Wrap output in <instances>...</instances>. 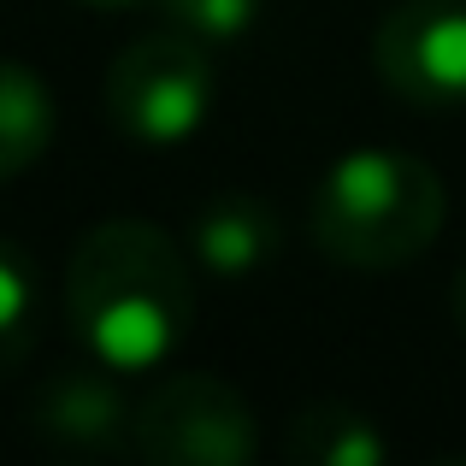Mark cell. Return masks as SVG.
Masks as SVG:
<instances>
[{"instance_id": "7c38bea8", "label": "cell", "mask_w": 466, "mask_h": 466, "mask_svg": "<svg viewBox=\"0 0 466 466\" xmlns=\"http://www.w3.org/2000/svg\"><path fill=\"white\" fill-rule=\"evenodd\" d=\"M449 301H455V319H461V330H466V266L455 272V296H449Z\"/></svg>"}, {"instance_id": "6da1fadb", "label": "cell", "mask_w": 466, "mask_h": 466, "mask_svg": "<svg viewBox=\"0 0 466 466\" xmlns=\"http://www.w3.org/2000/svg\"><path fill=\"white\" fill-rule=\"evenodd\" d=\"M66 313L77 342L106 372H148L189 330V254L154 218H106L71 248Z\"/></svg>"}, {"instance_id": "5b68a950", "label": "cell", "mask_w": 466, "mask_h": 466, "mask_svg": "<svg viewBox=\"0 0 466 466\" xmlns=\"http://www.w3.org/2000/svg\"><path fill=\"white\" fill-rule=\"evenodd\" d=\"M372 66L413 106L466 101V0H396L372 35Z\"/></svg>"}, {"instance_id": "8fae6325", "label": "cell", "mask_w": 466, "mask_h": 466, "mask_svg": "<svg viewBox=\"0 0 466 466\" xmlns=\"http://www.w3.org/2000/svg\"><path fill=\"white\" fill-rule=\"evenodd\" d=\"M171 18V30L195 35L207 47H225V42H242L248 24L260 18V0H159Z\"/></svg>"}, {"instance_id": "8992f818", "label": "cell", "mask_w": 466, "mask_h": 466, "mask_svg": "<svg viewBox=\"0 0 466 466\" xmlns=\"http://www.w3.org/2000/svg\"><path fill=\"white\" fill-rule=\"evenodd\" d=\"M278 242H284V230H278L272 207H266L260 195H242V189L213 195L189 225V248H195V260H201V272L230 278V284L260 272L278 254Z\"/></svg>"}, {"instance_id": "ba28073f", "label": "cell", "mask_w": 466, "mask_h": 466, "mask_svg": "<svg viewBox=\"0 0 466 466\" xmlns=\"http://www.w3.org/2000/svg\"><path fill=\"white\" fill-rule=\"evenodd\" d=\"M284 455L301 466H378L384 437L366 413L342 408V401H308L284 437Z\"/></svg>"}, {"instance_id": "9c48e42d", "label": "cell", "mask_w": 466, "mask_h": 466, "mask_svg": "<svg viewBox=\"0 0 466 466\" xmlns=\"http://www.w3.org/2000/svg\"><path fill=\"white\" fill-rule=\"evenodd\" d=\"M54 142V95L18 59H0V183L35 166Z\"/></svg>"}, {"instance_id": "52a82bcc", "label": "cell", "mask_w": 466, "mask_h": 466, "mask_svg": "<svg viewBox=\"0 0 466 466\" xmlns=\"http://www.w3.org/2000/svg\"><path fill=\"white\" fill-rule=\"evenodd\" d=\"M35 425L59 443H95V449H113L130 437V408L125 396L113 390L106 366H66L42 384L35 396Z\"/></svg>"}, {"instance_id": "277c9868", "label": "cell", "mask_w": 466, "mask_h": 466, "mask_svg": "<svg viewBox=\"0 0 466 466\" xmlns=\"http://www.w3.org/2000/svg\"><path fill=\"white\" fill-rule=\"evenodd\" d=\"M130 449L166 466H248L260 425L248 396L218 372H171L130 408Z\"/></svg>"}, {"instance_id": "4fadbf2b", "label": "cell", "mask_w": 466, "mask_h": 466, "mask_svg": "<svg viewBox=\"0 0 466 466\" xmlns=\"http://www.w3.org/2000/svg\"><path fill=\"white\" fill-rule=\"evenodd\" d=\"M83 6H137V0H83Z\"/></svg>"}, {"instance_id": "30bf717a", "label": "cell", "mask_w": 466, "mask_h": 466, "mask_svg": "<svg viewBox=\"0 0 466 466\" xmlns=\"http://www.w3.org/2000/svg\"><path fill=\"white\" fill-rule=\"evenodd\" d=\"M35 325H42V289L35 272L12 242H0V378L18 372L35 349Z\"/></svg>"}, {"instance_id": "7a4b0ae2", "label": "cell", "mask_w": 466, "mask_h": 466, "mask_svg": "<svg viewBox=\"0 0 466 466\" xmlns=\"http://www.w3.org/2000/svg\"><path fill=\"white\" fill-rule=\"evenodd\" d=\"M449 195L437 166L413 154H384V148H354L319 177L313 195V237L330 260L384 272L408 266L425 254L443 230Z\"/></svg>"}, {"instance_id": "3957f363", "label": "cell", "mask_w": 466, "mask_h": 466, "mask_svg": "<svg viewBox=\"0 0 466 466\" xmlns=\"http://www.w3.org/2000/svg\"><path fill=\"white\" fill-rule=\"evenodd\" d=\"M207 106H213V59L207 42L183 30L137 35L106 71V113L130 142L177 148L201 130Z\"/></svg>"}]
</instances>
